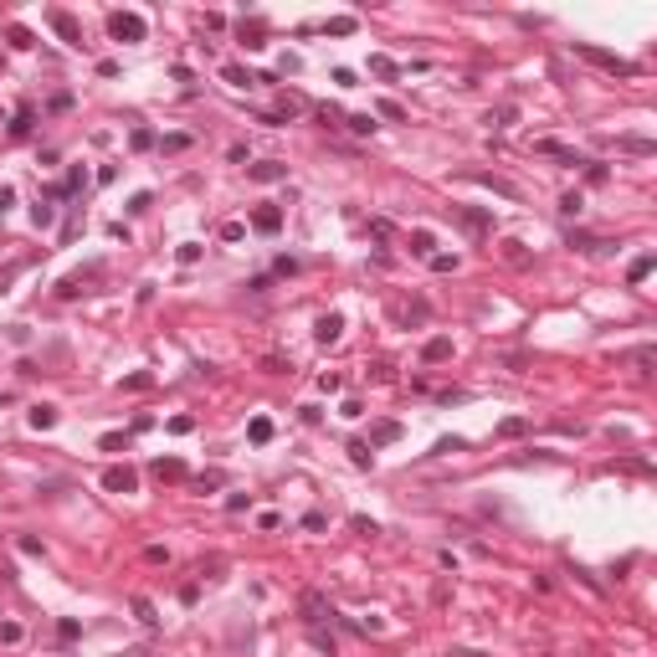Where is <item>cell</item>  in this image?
<instances>
[{"instance_id": "cell-1", "label": "cell", "mask_w": 657, "mask_h": 657, "mask_svg": "<svg viewBox=\"0 0 657 657\" xmlns=\"http://www.w3.org/2000/svg\"><path fill=\"white\" fill-rule=\"evenodd\" d=\"M575 57H585V62H596L601 72H611V77H637V67L626 57H616V51H601V47H590V42H575Z\"/></svg>"}, {"instance_id": "cell-2", "label": "cell", "mask_w": 657, "mask_h": 657, "mask_svg": "<svg viewBox=\"0 0 657 657\" xmlns=\"http://www.w3.org/2000/svg\"><path fill=\"white\" fill-rule=\"evenodd\" d=\"M144 31H149V26H144V16H134V10H113L108 16V36L113 42H144Z\"/></svg>"}, {"instance_id": "cell-3", "label": "cell", "mask_w": 657, "mask_h": 657, "mask_svg": "<svg viewBox=\"0 0 657 657\" xmlns=\"http://www.w3.org/2000/svg\"><path fill=\"white\" fill-rule=\"evenodd\" d=\"M534 154H544V160H560V165H570V169L590 165V160H581V154H575V149H565L560 139H534Z\"/></svg>"}, {"instance_id": "cell-4", "label": "cell", "mask_w": 657, "mask_h": 657, "mask_svg": "<svg viewBox=\"0 0 657 657\" xmlns=\"http://www.w3.org/2000/svg\"><path fill=\"white\" fill-rule=\"evenodd\" d=\"M298 611H303V622H308V626H324L328 616H334V611H328V601L319 596V590H303V596H298Z\"/></svg>"}, {"instance_id": "cell-5", "label": "cell", "mask_w": 657, "mask_h": 657, "mask_svg": "<svg viewBox=\"0 0 657 657\" xmlns=\"http://www.w3.org/2000/svg\"><path fill=\"white\" fill-rule=\"evenodd\" d=\"M103 488H108V493H139V472L134 467H108V472H103Z\"/></svg>"}, {"instance_id": "cell-6", "label": "cell", "mask_w": 657, "mask_h": 657, "mask_svg": "<svg viewBox=\"0 0 657 657\" xmlns=\"http://www.w3.org/2000/svg\"><path fill=\"white\" fill-rule=\"evenodd\" d=\"M47 21H51V31H57V36H62L67 47H88V42H83V31H77V21L67 16V10H51Z\"/></svg>"}, {"instance_id": "cell-7", "label": "cell", "mask_w": 657, "mask_h": 657, "mask_svg": "<svg viewBox=\"0 0 657 657\" xmlns=\"http://www.w3.org/2000/svg\"><path fill=\"white\" fill-rule=\"evenodd\" d=\"M247 175H252L257 185H272V180H288V165L283 160H262V165H247Z\"/></svg>"}, {"instance_id": "cell-8", "label": "cell", "mask_w": 657, "mask_h": 657, "mask_svg": "<svg viewBox=\"0 0 657 657\" xmlns=\"http://www.w3.org/2000/svg\"><path fill=\"white\" fill-rule=\"evenodd\" d=\"M93 278H103V262H93L88 272H77V278H67V283H57V298H77V293H83V288L93 283Z\"/></svg>"}, {"instance_id": "cell-9", "label": "cell", "mask_w": 657, "mask_h": 657, "mask_svg": "<svg viewBox=\"0 0 657 657\" xmlns=\"http://www.w3.org/2000/svg\"><path fill=\"white\" fill-rule=\"evenodd\" d=\"M154 478L160 483H185V463H180V457H154Z\"/></svg>"}, {"instance_id": "cell-10", "label": "cell", "mask_w": 657, "mask_h": 657, "mask_svg": "<svg viewBox=\"0 0 657 657\" xmlns=\"http://www.w3.org/2000/svg\"><path fill=\"white\" fill-rule=\"evenodd\" d=\"M252 226H257L262 236H272V231L283 226V211H278V206H257V211H252Z\"/></svg>"}, {"instance_id": "cell-11", "label": "cell", "mask_w": 657, "mask_h": 657, "mask_svg": "<svg viewBox=\"0 0 657 657\" xmlns=\"http://www.w3.org/2000/svg\"><path fill=\"white\" fill-rule=\"evenodd\" d=\"M339 334H344V319H339V313H324L319 328H313V339H319V344H334Z\"/></svg>"}, {"instance_id": "cell-12", "label": "cell", "mask_w": 657, "mask_h": 657, "mask_svg": "<svg viewBox=\"0 0 657 657\" xmlns=\"http://www.w3.org/2000/svg\"><path fill=\"white\" fill-rule=\"evenodd\" d=\"M457 221H463L472 236H488V231H493V216H488V211H457Z\"/></svg>"}, {"instance_id": "cell-13", "label": "cell", "mask_w": 657, "mask_h": 657, "mask_svg": "<svg viewBox=\"0 0 657 657\" xmlns=\"http://www.w3.org/2000/svg\"><path fill=\"white\" fill-rule=\"evenodd\" d=\"M236 36H242L247 51H262V47H267V42H262V21H242V26H236Z\"/></svg>"}, {"instance_id": "cell-14", "label": "cell", "mask_w": 657, "mask_h": 657, "mask_svg": "<svg viewBox=\"0 0 657 657\" xmlns=\"http://www.w3.org/2000/svg\"><path fill=\"white\" fill-rule=\"evenodd\" d=\"M447 354H452V339H447V334H437V339H426V349H422V360H426V365H442V360H447Z\"/></svg>"}, {"instance_id": "cell-15", "label": "cell", "mask_w": 657, "mask_h": 657, "mask_svg": "<svg viewBox=\"0 0 657 657\" xmlns=\"http://www.w3.org/2000/svg\"><path fill=\"white\" fill-rule=\"evenodd\" d=\"M31 124H36L31 103H21V108H16V124H10V139H26V134H31Z\"/></svg>"}, {"instance_id": "cell-16", "label": "cell", "mask_w": 657, "mask_h": 657, "mask_svg": "<svg viewBox=\"0 0 657 657\" xmlns=\"http://www.w3.org/2000/svg\"><path fill=\"white\" fill-rule=\"evenodd\" d=\"M221 77H226L231 88H257V72H247V67H231V62L221 67Z\"/></svg>"}, {"instance_id": "cell-17", "label": "cell", "mask_w": 657, "mask_h": 657, "mask_svg": "<svg viewBox=\"0 0 657 657\" xmlns=\"http://www.w3.org/2000/svg\"><path fill=\"white\" fill-rule=\"evenodd\" d=\"M570 247H581V252H606L616 242H601V236H585V231H570Z\"/></svg>"}, {"instance_id": "cell-18", "label": "cell", "mask_w": 657, "mask_h": 657, "mask_svg": "<svg viewBox=\"0 0 657 657\" xmlns=\"http://www.w3.org/2000/svg\"><path fill=\"white\" fill-rule=\"evenodd\" d=\"M31 426L36 431H51V426H57V406H31Z\"/></svg>"}, {"instance_id": "cell-19", "label": "cell", "mask_w": 657, "mask_h": 657, "mask_svg": "<svg viewBox=\"0 0 657 657\" xmlns=\"http://www.w3.org/2000/svg\"><path fill=\"white\" fill-rule=\"evenodd\" d=\"M128 606H134L139 626H149V632H154V626H160V616H154V606H149V601H144V596H134V601H128Z\"/></svg>"}, {"instance_id": "cell-20", "label": "cell", "mask_w": 657, "mask_h": 657, "mask_svg": "<svg viewBox=\"0 0 657 657\" xmlns=\"http://www.w3.org/2000/svg\"><path fill=\"white\" fill-rule=\"evenodd\" d=\"M652 252H642V257H632V267H626V283H642V278H647V272H652Z\"/></svg>"}, {"instance_id": "cell-21", "label": "cell", "mask_w": 657, "mask_h": 657, "mask_svg": "<svg viewBox=\"0 0 657 657\" xmlns=\"http://www.w3.org/2000/svg\"><path fill=\"white\" fill-rule=\"evenodd\" d=\"M349 457H354V467H370L375 463V447L370 442H349Z\"/></svg>"}, {"instance_id": "cell-22", "label": "cell", "mask_w": 657, "mask_h": 657, "mask_svg": "<svg viewBox=\"0 0 657 657\" xmlns=\"http://www.w3.org/2000/svg\"><path fill=\"white\" fill-rule=\"evenodd\" d=\"M344 128H354V134H375V113H349Z\"/></svg>"}, {"instance_id": "cell-23", "label": "cell", "mask_w": 657, "mask_h": 657, "mask_svg": "<svg viewBox=\"0 0 657 657\" xmlns=\"http://www.w3.org/2000/svg\"><path fill=\"white\" fill-rule=\"evenodd\" d=\"M83 185H88V169H83V165H72V169H67V180H62V195H72V190H83Z\"/></svg>"}, {"instance_id": "cell-24", "label": "cell", "mask_w": 657, "mask_h": 657, "mask_svg": "<svg viewBox=\"0 0 657 657\" xmlns=\"http://www.w3.org/2000/svg\"><path fill=\"white\" fill-rule=\"evenodd\" d=\"M370 72H375V77H385V83H390V77H396L401 67H396V62H390V57H380V51H375V57H370Z\"/></svg>"}, {"instance_id": "cell-25", "label": "cell", "mask_w": 657, "mask_h": 657, "mask_svg": "<svg viewBox=\"0 0 657 657\" xmlns=\"http://www.w3.org/2000/svg\"><path fill=\"white\" fill-rule=\"evenodd\" d=\"M375 113H380V118H390V124H401V118H406V108H401V103H390V98H380V103H375Z\"/></svg>"}, {"instance_id": "cell-26", "label": "cell", "mask_w": 657, "mask_h": 657, "mask_svg": "<svg viewBox=\"0 0 657 657\" xmlns=\"http://www.w3.org/2000/svg\"><path fill=\"white\" fill-rule=\"evenodd\" d=\"M313 647H319L324 657H334V652H339V642H334V637H328V632H324V626H313Z\"/></svg>"}, {"instance_id": "cell-27", "label": "cell", "mask_w": 657, "mask_h": 657, "mask_svg": "<svg viewBox=\"0 0 657 657\" xmlns=\"http://www.w3.org/2000/svg\"><path fill=\"white\" fill-rule=\"evenodd\" d=\"M247 437H252V442H272V422H267V416H257V422L247 426Z\"/></svg>"}, {"instance_id": "cell-28", "label": "cell", "mask_w": 657, "mask_h": 657, "mask_svg": "<svg viewBox=\"0 0 657 657\" xmlns=\"http://www.w3.org/2000/svg\"><path fill=\"white\" fill-rule=\"evenodd\" d=\"M622 149H626V154H652L657 144H652V139H637V134H626V139H622Z\"/></svg>"}, {"instance_id": "cell-29", "label": "cell", "mask_w": 657, "mask_h": 657, "mask_svg": "<svg viewBox=\"0 0 657 657\" xmlns=\"http://www.w3.org/2000/svg\"><path fill=\"white\" fill-rule=\"evenodd\" d=\"M431 247H437V242H431V231H411V252L416 257H431Z\"/></svg>"}, {"instance_id": "cell-30", "label": "cell", "mask_w": 657, "mask_h": 657, "mask_svg": "<svg viewBox=\"0 0 657 657\" xmlns=\"http://www.w3.org/2000/svg\"><path fill=\"white\" fill-rule=\"evenodd\" d=\"M652 360H657V349H652V344H642V349H632V365H637L642 375L652 370Z\"/></svg>"}, {"instance_id": "cell-31", "label": "cell", "mask_w": 657, "mask_h": 657, "mask_svg": "<svg viewBox=\"0 0 657 657\" xmlns=\"http://www.w3.org/2000/svg\"><path fill=\"white\" fill-rule=\"evenodd\" d=\"M396 437H401V426H396V422H380V426L370 431V447H375V442H396Z\"/></svg>"}, {"instance_id": "cell-32", "label": "cell", "mask_w": 657, "mask_h": 657, "mask_svg": "<svg viewBox=\"0 0 657 657\" xmlns=\"http://www.w3.org/2000/svg\"><path fill=\"white\" fill-rule=\"evenodd\" d=\"M560 211H565V216H581V211H585V201H581V190H570V195H560Z\"/></svg>"}, {"instance_id": "cell-33", "label": "cell", "mask_w": 657, "mask_h": 657, "mask_svg": "<svg viewBox=\"0 0 657 657\" xmlns=\"http://www.w3.org/2000/svg\"><path fill=\"white\" fill-rule=\"evenodd\" d=\"M349 529H354V534H365V540H370V534H380V524H375V519H365V514H354V519H349Z\"/></svg>"}, {"instance_id": "cell-34", "label": "cell", "mask_w": 657, "mask_h": 657, "mask_svg": "<svg viewBox=\"0 0 657 657\" xmlns=\"http://www.w3.org/2000/svg\"><path fill=\"white\" fill-rule=\"evenodd\" d=\"M221 570H226V560H221V555H211V560H201V565H195V575H211V581H216Z\"/></svg>"}, {"instance_id": "cell-35", "label": "cell", "mask_w": 657, "mask_h": 657, "mask_svg": "<svg viewBox=\"0 0 657 657\" xmlns=\"http://www.w3.org/2000/svg\"><path fill=\"white\" fill-rule=\"evenodd\" d=\"M57 637H62V642H77V637H83V626H77L72 616H62V622H57Z\"/></svg>"}, {"instance_id": "cell-36", "label": "cell", "mask_w": 657, "mask_h": 657, "mask_svg": "<svg viewBox=\"0 0 657 657\" xmlns=\"http://www.w3.org/2000/svg\"><path fill=\"white\" fill-rule=\"evenodd\" d=\"M324 31H328V36H349V31H354V16H334Z\"/></svg>"}, {"instance_id": "cell-37", "label": "cell", "mask_w": 657, "mask_h": 657, "mask_svg": "<svg viewBox=\"0 0 657 657\" xmlns=\"http://www.w3.org/2000/svg\"><path fill=\"white\" fill-rule=\"evenodd\" d=\"M319 124H324V128H339V124H344V113L328 108V103H319Z\"/></svg>"}, {"instance_id": "cell-38", "label": "cell", "mask_w": 657, "mask_h": 657, "mask_svg": "<svg viewBox=\"0 0 657 657\" xmlns=\"http://www.w3.org/2000/svg\"><path fill=\"white\" fill-rule=\"evenodd\" d=\"M504 257L514 262V267H524V262H529V252H524V242H504Z\"/></svg>"}, {"instance_id": "cell-39", "label": "cell", "mask_w": 657, "mask_h": 657, "mask_svg": "<svg viewBox=\"0 0 657 657\" xmlns=\"http://www.w3.org/2000/svg\"><path fill=\"white\" fill-rule=\"evenodd\" d=\"M221 483H226V472H201V478H195V488L211 493V488H221Z\"/></svg>"}, {"instance_id": "cell-40", "label": "cell", "mask_w": 657, "mask_h": 657, "mask_svg": "<svg viewBox=\"0 0 657 657\" xmlns=\"http://www.w3.org/2000/svg\"><path fill=\"white\" fill-rule=\"evenodd\" d=\"M524 431H529V422H519V416H508V422L498 426V437H524Z\"/></svg>"}, {"instance_id": "cell-41", "label": "cell", "mask_w": 657, "mask_h": 657, "mask_svg": "<svg viewBox=\"0 0 657 657\" xmlns=\"http://www.w3.org/2000/svg\"><path fill=\"white\" fill-rule=\"evenodd\" d=\"M26 632H21V626L16 622H0V642H6V647H16V642H21Z\"/></svg>"}, {"instance_id": "cell-42", "label": "cell", "mask_w": 657, "mask_h": 657, "mask_svg": "<svg viewBox=\"0 0 657 657\" xmlns=\"http://www.w3.org/2000/svg\"><path fill=\"white\" fill-rule=\"evenodd\" d=\"M128 144H134V149H154V128H134Z\"/></svg>"}, {"instance_id": "cell-43", "label": "cell", "mask_w": 657, "mask_h": 657, "mask_svg": "<svg viewBox=\"0 0 657 657\" xmlns=\"http://www.w3.org/2000/svg\"><path fill=\"white\" fill-rule=\"evenodd\" d=\"M426 262H431V267H437V272H457V257H447V252H431Z\"/></svg>"}, {"instance_id": "cell-44", "label": "cell", "mask_w": 657, "mask_h": 657, "mask_svg": "<svg viewBox=\"0 0 657 657\" xmlns=\"http://www.w3.org/2000/svg\"><path fill=\"white\" fill-rule=\"evenodd\" d=\"M10 42H16V47L26 51V47H36V36H31V31H26V26H10Z\"/></svg>"}, {"instance_id": "cell-45", "label": "cell", "mask_w": 657, "mask_h": 657, "mask_svg": "<svg viewBox=\"0 0 657 657\" xmlns=\"http://www.w3.org/2000/svg\"><path fill=\"white\" fill-rule=\"evenodd\" d=\"M242 236H247L242 221H226V226H221V242H242Z\"/></svg>"}, {"instance_id": "cell-46", "label": "cell", "mask_w": 657, "mask_h": 657, "mask_svg": "<svg viewBox=\"0 0 657 657\" xmlns=\"http://www.w3.org/2000/svg\"><path fill=\"white\" fill-rule=\"evenodd\" d=\"M124 447H128L124 431H108V437H103V452H124Z\"/></svg>"}, {"instance_id": "cell-47", "label": "cell", "mask_w": 657, "mask_h": 657, "mask_svg": "<svg viewBox=\"0 0 657 657\" xmlns=\"http://www.w3.org/2000/svg\"><path fill=\"white\" fill-rule=\"evenodd\" d=\"M463 447H467V442H463V437H442V442H437V447H431V452H437V457H442V452H463Z\"/></svg>"}, {"instance_id": "cell-48", "label": "cell", "mask_w": 657, "mask_h": 657, "mask_svg": "<svg viewBox=\"0 0 657 657\" xmlns=\"http://www.w3.org/2000/svg\"><path fill=\"white\" fill-rule=\"evenodd\" d=\"M180 262H185V267H190V262H201V242H185V247H180V252H175Z\"/></svg>"}, {"instance_id": "cell-49", "label": "cell", "mask_w": 657, "mask_h": 657, "mask_svg": "<svg viewBox=\"0 0 657 657\" xmlns=\"http://www.w3.org/2000/svg\"><path fill=\"white\" fill-rule=\"evenodd\" d=\"M606 175H611L606 165H585V180H590V185H606Z\"/></svg>"}, {"instance_id": "cell-50", "label": "cell", "mask_w": 657, "mask_h": 657, "mask_svg": "<svg viewBox=\"0 0 657 657\" xmlns=\"http://www.w3.org/2000/svg\"><path fill=\"white\" fill-rule=\"evenodd\" d=\"M149 206H154V195H149V190H139V195H134V201H128V211H134V216H139V211H149Z\"/></svg>"}, {"instance_id": "cell-51", "label": "cell", "mask_w": 657, "mask_h": 657, "mask_svg": "<svg viewBox=\"0 0 657 657\" xmlns=\"http://www.w3.org/2000/svg\"><path fill=\"white\" fill-rule=\"evenodd\" d=\"M226 508H231V514H242V508H252V493H231V498H226Z\"/></svg>"}, {"instance_id": "cell-52", "label": "cell", "mask_w": 657, "mask_h": 657, "mask_svg": "<svg viewBox=\"0 0 657 657\" xmlns=\"http://www.w3.org/2000/svg\"><path fill=\"white\" fill-rule=\"evenodd\" d=\"M185 144H190V134H169V139H165V154H180Z\"/></svg>"}, {"instance_id": "cell-53", "label": "cell", "mask_w": 657, "mask_h": 657, "mask_svg": "<svg viewBox=\"0 0 657 657\" xmlns=\"http://www.w3.org/2000/svg\"><path fill=\"white\" fill-rule=\"evenodd\" d=\"M262 370H272V375H283V370H293V365H288V360H278V354H267V360H262Z\"/></svg>"}, {"instance_id": "cell-54", "label": "cell", "mask_w": 657, "mask_h": 657, "mask_svg": "<svg viewBox=\"0 0 657 657\" xmlns=\"http://www.w3.org/2000/svg\"><path fill=\"white\" fill-rule=\"evenodd\" d=\"M31 216H36V226H51V221H57V211H51V206H36Z\"/></svg>"}, {"instance_id": "cell-55", "label": "cell", "mask_w": 657, "mask_h": 657, "mask_svg": "<svg viewBox=\"0 0 657 657\" xmlns=\"http://www.w3.org/2000/svg\"><path fill=\"white\" fill-rule=\"evenodd\" d=\"M124 390H149V375H144V370H139V375H128V380H124Z\"/></svg>"}, {"instance_id": "cell-56", "label": "cell", "mask_w": 657, "mask_h": 657, "mask_svg": "<svg viewBox=\"0 0 657 657\" xmlns=\"http://www.w3.org/2000/svg\"><path fill=\"white\" fill-rule=\"evenodd\" d=\"M10 206H16V190H10V185H0V211H10Z\"/></svg>"}, {"instance_id": "cell-57", "label": "cell", "mask_w": 657, "mask_h": 657, "mask_svg": "<svg viewBox=\"0 0 657 657\" xmlns=\"http://www.w3.org/2000/svg\"><path fill=\"white\" fill-rule=\"evenodd\" d=\"M118 657H154V652H149V647H124Z\"/></svg>"}]
</instances>
